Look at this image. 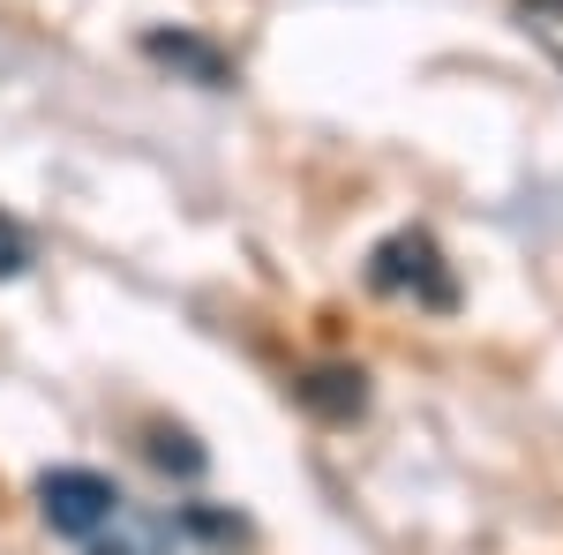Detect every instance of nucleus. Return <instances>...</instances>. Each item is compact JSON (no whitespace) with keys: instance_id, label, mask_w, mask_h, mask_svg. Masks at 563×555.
Listing matches in <instances>:
<instances>
[{"instance_id":"obj_1","label":"nucleus","mask_w":563,"mask_h":555,"mask_svg":"<svg viewBox=\"0 0 563 555\" xmlns=\"http://www.w3.org/2000/svg\"><path fill=\"white\" fill-rule=\"evenodd\" d=\"M368 286L390 300H413V308H459V278H451V263H443V248H435L429 233H390V241H376L368 248Z\"/></svg>"},{"instance_id":"obj_2","label":"nucleus","mask_w":563,"mask_h":555,"mask_svg":"<svg viewBox=\"0 0 563 555\" xmlns=\"http://www.w3.org/2000/svg\"><path fill=\"white\" fill-rule=\"evenodd\" d=\"M38 511L60 541H98L113 518H121V488L90 466H53L38 480Z\"/></svg>"},{"instance_id":"obj_3","label":"nucleus","mask_w":563,"mask_h":555,"mask_svg":"<svg viewBox=\"0 0 563 555\" xmlns=\"http://www.w3.org/2000/svg\"><path fill=\"white\" fill-rule=\"evenodd\" d=\"M143 53H151V60H166V68H180L188 84H203V90L233 84V60H225L218 45L188 38V31H143Z\"/></svg>"},{"instance_id":"obj_4","label":"nucleus","mask_w":563,"mask_h":555,"mask_svg":"<svg viewBox=\"0 0 563 555\" xmlns=\"http://www.w3.org/2000/svg\"><path fill=\"white\" fill-rule=\"evenodd\" d=\"M316 421H361V406H368V376L361 368H308L301 384H294Z\"/></svg>"},{"instance_id":"obj_5","label":"nucleus","mask_w":563,"mask_h":555,"mask_svg":"<svg viewBox=\"0 0 563 555\" xmlns=\"http://www.w3.org/2000/svg\"><path fill=\"white\" fill-rule=\"evenodd\" d=\"M23 270H31V233L0 211V286H8V278H23Z\"/></svg>"},{"instance_id":"obj_6","label":"nucleus","mask_w":563,"mask_h":555,"mask_svg":"<svg viewBox=\"0 0 563 555\" xmlns=\"http://www.w3.org/2000/svg\"><path fill=\"white\" fill-rule=\"evenodd\" d=\"M151 458L158 466H174V473H203V451L180 435V428H158V443H151Z\"/></svg>"},{"instance_id":"obj_7","label":"nucleus","mask_w":563,"mask_h":555,"mask_svg":"<svg viewBox=\"0 0 563 555\" xmlns=\"http://www.w3.org/2000/svg\"><path fill=\"white\" fill-rule=\"evenodd\" d=\"M90 555H158V533H129V541H90Z\"/></svg>"},{"instance_id":"obj_8","label":"nucleus","mask_w":563,"mask_h":555,"mask_svg":"<svg viewBox=\"0 0 563 555\" xmlns=\"http://www.w3.org/2000/svg\"><path fill=\"white\" fill-rule=\"evenodd\" d=\"M533 15H549V23H563V0H526Z\"/></svg>"}]
</instances>
